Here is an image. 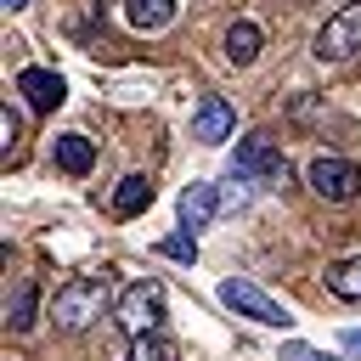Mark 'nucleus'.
<instances>
[{"label": "nucleus", "mask_w": 361, "mask_h": 361, "mask_svg": "<svg viewBox=\"0 0 361 361\" xmlns=\"http://www.w3.org/2000/svg\"><path fill=\"white\" fill-rule=\"evenodd\" d=\"M51 158H56L62 175H90V164H96V141H90V135H56Z\"/></svg>", "instance_id": "nucleus-12"}, {"label": "nucleus", "mask_w": 361, "mask_h": 361, "mask_svg": "<svg viewBox=\"0 0 361 361\" xmlns=\"http://www.w3.org/2000/svg\"><path fill=\"white\" fill-rule=\"evenodd\" d=\"M305 180H310V192L322 203H355L361 197V169L350 158H310Z\"/></svg>", "instance_id": "nucleus-6"}, {"label": "nucleus", "mask_w": 361, "mask_h": 361, "mask_svg": "<svg viewBox=\"0 0 361 361\" xmlns=\"http://www.w3.org/2000/svg\"><path fill=\"white\" fill-rule=\"evenodd\" d=\"M282 361H338V355H327V350H316V344H282Z\"/></svg>", "instance_id": "nucleus-19"}, {"label": "nucleus", "mask_w": 361, "mask_h": 361, "mask_svg": "<svg viewBox=\"0 0 361 361\" xmlns=\"http://www.w3.org/2000/svg\"><path fill=\"white\" fill-rule=\"evenodd\" d=\"M118 305L113 299V276H68L51 299V322L62 333H85L90 322H102V310Z\"/></svg>", "instance_id": "nucleus-1"}, {"label": "nucleus", "mask_w": 361, "mask_h": 361, "mask_svg": "<svg viewBox=\"0 0 361 361\" xmlns=\"http://www.w3.org/2000/svg\"><path fill=\"white\" fill-rule=\"evenodd\" d=\"M158 248H164L169 259H180V265H192V259H197V237H192V231H175V237H164Z\"/></svg>", "instance_id": "nucleus-18"}, {"label": "nucleus", "mask_w": 361, "mask_h": 361, "mask_svg": "<svg viewBox=\"0 0 361 361\" xmlns=\"http://www.w3.org/2000/svg\"><path fill=\"white\" fill-rule=\"evenodd\" d=\"M175 17H180L175 0H124V23H130L135 34H158V28H169Z\"/></svg>", "instance_id": "nucleus-10"}, {"label": "nucleus", "mask_w": 361, "mask_h": 361, "mask_svg": "<svg viewBox=\"0 0 361 361\" xmlns=\"http://www.w3.org/2000/svg\"><path fill=\"white\" fill-rule=\"evenodd\" d=\"M0 6H6V11H23V6H28V0H0Z\"/></svg>", "instance_id": "nucleus-21"}, {"label": "nucleus", "mask_w": 361, "mask_h": 361, "mask_svg": "<svg viewBox=\"0 0 361 361\" xmlns=\"http://www.w3.org/2000/svg\"><path fill=\"white\" fill-rule=\"evenodd\" d=\"M259 45H265V28H259L254 17H237V23L226 28V62H231V68H248V62L259 56Z\"/></svg>", "instance_id": "nucleus-9"}, {"label": "nucleus", "mask_w": 361, "mask_h": 361, "mask_svg": "<svg viewBox=\"0 0 361 361\" xmlns=\"http://www.w3.org/2000/svg\"><path fill=\"white\" fill-rule=\"evenodd\" d=\"M152 192H158V186H152V175H141V169H135V175H124V180H118V192H113V214H118V220H135V214L152 203Z\"/></svg>", "instance_id": "nucleus-13"}, {"label": "nucleus", "mask_w": 361, "mask_h": 361, "mask_svg": "<svg viewBox=\"0 0 361 361\" xmlns=\"http://www.w3.org/2000/svg\"><path fill=\"white\" fill-rule=\"evenodd\" d=\"M231 130H237L231 102H226V96H203L197 113H192V141H209V147H214V141H226Z\"/></svg>", "instance_id": "nucleus-8"}, {"label": "nucleus", "mask_w": 361, "mask_h": 361, "mask_svg": "<svg viewBox=\"0 0 361 361\" xmlns=\"http://www.w3.org/2000/svg\"><path fill=\"white\" fill-rule=\"evenodd\" d=\"M344 350H350V355H361V327H350V333H344Z\"/></svg>", "instance_id": "nucleus-20"}, {"label": "nucleus", "mask_w": 361, "mask_h": 361, "mask_svg": "<svg viewBox=\"0 0 361 361\" xmlns=\"http://www.w3.org/2000/svg\"><path fill=\"white\" fill-rule=\"evenodd\" d=\"M327 293L361 305V259H333V265H327Z\"/></svg>", "instance_id": "nucleus-15"}, {"label": "nucleus", "mask_w": 361, "mask_h": 361, "mask_svg": "<svg viewBox=\"0 0 361 361\" xmlns=\"http://www.w3.org/2000/svg\"><path fill=\"white\" fill-rule=\"evenodd\" d=\"M17 96H28L34 113H56V107L68 102V85H62V73H51V68H23V73H17Z\"/></svg>", "instance_id": "nucleus-7"}, {"label": "nucleus", "mask_w": 361, "mask_h": 361, "mask_svg": "<svg viewBox=\"0 0 361 361\" xmlns=\"http://www.w3.org/2000/svg\"><path fill=\"white\" fill-rule=\"evenodd\" d=\"M220 305L237 310V316H248V322H259V327H293V316L259 282H248V276H220Z\"/></svg>", "instance_id": "nucleus-4"}, {"label": "nucleus", "mask_w": 361, "mask_h": 361, "mask_svg": "<svg viewBox=\"0 0 361 361\" xmlns=\"http://www.w3.org/2000/svg\"><path fill=\"white\" fill-rule=\"evenodd\" d=\"M322 62H344V56H355L361 51V0H350V6H338L322 28H316V45H310Z\"/></svg>", "instance_id": "nucleus-5"}, {"label": "nucleus", "mask_w": 361, "mask_h": 361, "mask_svg": "<svg viewBox=\"0 0 361 361\" xmlns=\"http://www.w3.org/2000/svg\"><path fill=\"white\" fill-rule=\"evenodd\" d=\"M124 361H180V344L164 338V333H152V338H135Z\"/></svg>", "instance_id": "nucleus-16"}, {"label": "nucleus", "mask_w": 361, "mask_h": 361, "mask_svg": "<svg viewBox=\"0 0 361 361\" xmlns=\"http://www.w3.org/2000/svg\"><path fill=\"white\" fill-rule=\"evenodd\" d=\"M113 316H118V327H124L130 338H152V333H158V322H164V288H158L152 276L130 282V288L118 293Z\"/></svg>", "instance_id": "nucleus-2"}, {"label": "nucleus", "mask_w": 361, "mask_h": 361, "mask_svg": "<svg viewBox=\"0 0 361 361\" xmlns=\"http://www.w3.org/2000/svg\"><path fill=\"white\" fill-rule=\"evenodd\" d=\"M231 180L237 186H276V180H288V164L265 135H243L231 152Z\"/></svg>", "instance_id": "nucleus-3"}, {"label": "nucleus", "mask_w": 361, "mask_h": 361, "mask_svg": "<svg viewBox=\"0 0 361 361\" xmlns=\"http://www.w3.org/2000/svg\"><path fill=\"white\" fill-rule=\"evenodd\" d=\"M34 305H39V282H23V288L6 299V327H11V333H28V327H34Z\"/></svg>", "instance_id": "nucleus-14"}, {"label": "nucleus", "mask_w": 361, "mask_h": 361, "mask_svg": "<svg viewBox=\"0 0 361 361\" xmlns=\"http://www.w3.org/2000/svg\"><path fill=\"white\" fill-rule=\"evenodd\" d=\"M17 141H23V118L11 113V102L0 107V158L11 164V152H17Z\"/></svg>", "instance_id": "nucleus-17"}, {"label": "nucleus", "mask_w": 361, "mask_h": 361, "mask_svg": "<svg viewBox=\"0 0 361 361\" xmlns=\"http://www.w3.org/2000/svg\"><path fill=\"white\" fill-rule=\"evenodd\" d=\"M214 209H220V197H214V186H203V180H192V186L180 192V231H203V226L214 220Z\"/></svg>", "instance_id": "nucleus-11"}]
</instances>
